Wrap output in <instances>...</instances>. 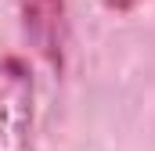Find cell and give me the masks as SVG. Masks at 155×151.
<instances>
[{
  "mask_svg": "<svg viewBox=\"0 0 155 151\" xmlns=\"http://www.w3.org/2000/svg\"><path fill=\"white\" fill-rule=\"evenodd\" d=\"M36 83L25 58H0V151H33Z\"/></svg>",
  "mask_w": 155,
  "mask_h": 151,
  "instance_id": "6da1fadb",
  "label": "cell"
},
{
  "mask_svg": "<svg viewBox=\"0 0 155 151\" xmlns=\"http://www.w3.org/2000/svg\"><path fill=\"white\" fill-rule=\"evenodd\" d=\"M101 4H105L108 11H134L141 0H101Z\"/></svg>",
  "mask_w": 155,
  "mask_h": 151,
  "instance_id": "3957f363",
  "label": "cell"
},
{
  "mask_svg": "<svg viewBox=\"0 0 155 151\" xmlns=\"http://www.w3.org/2000/svg\"><path fill=\"white\" fill-rule=\"evenodd\" d=\"M18 11H22V29L33 40V47L54 69H61L65 65V47H69L65 0H18Z\"/></svg>",
  "mask_w": 155,
  "mask_h": 151,
  "instance_id": "7a4b0ae2",
  "label": "cell"
}]
</instances>
